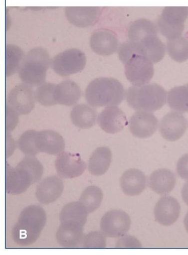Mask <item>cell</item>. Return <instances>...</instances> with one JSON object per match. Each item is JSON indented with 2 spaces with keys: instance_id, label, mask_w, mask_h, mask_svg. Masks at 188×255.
<instances>
[{
  "instance_id": "cell-8",
  "label": "cell",
  "mask_w": 188,
  "mask_h": 255,
  "mask_svg": "<svg viewBox=\"0 0 188 255\" xmlns=\"http://www.w3.org/2000/svg\"><path fill=\"white\" fill-rule=\"evenodd\" d=\"M131 225V220L128 213L122 210H113L102 218L100 228L107 237L121 238L128 232Z\"/></svg>"
},
{
  "instance_id": "cell-27",
  "label": "cell",
  "mask_w": 188,
  "mask_h": 255,
  "mask_svg": "<svg viewBox=\"0 0 188 255\" xmlns=\"http://www.w3.org/2000/svg\"><path fill=\"white\" fill-rule=\"evenodd\" d=\"M170 108L181 113H188V84L174 88L167 98Z\"/></svg>"
},
{
  "instance_id": "cell-1",
  "label": "cell",
  "mask_w": 188,
  "mask_h": 255,
  "mask_svg": "<svg viewBox=\"0 0 188 255\" xmlns=\"http://www.w3.org/2000/svg\"><path fill=\"white\" fill-rule=\"evenodd\" d=\"M45 210L38 205L26 207L13 227L11 234L14 242L22 246L31 245L39 238L46 223Z\"/></svg>"
},
{
  "instance_id": "cell-21",
  "label": "cell",
  "mask_w": 188,
  "mask_h": 255,
  "mask_svg": "<svg viewBox=\"0 0 188 255\" xmlns=\"http://www.w3.org/2000/svg\"><path fill=\"white\" fill-rule=\"evenodd\" d=\"M81 96L79 86L73 81L65 80L55 86L54 97L57 105L74 106L79 101Z\"/></svg>"
},
{
  "instance_id": "cell-34",
  "label": "cell",
  "mask_w": 188,
  "mask_h": 255,
  "mask_svg": "<svg viewBox=\"0 0 188 255\" xmlns=\"http://www.w3.org/2000/svg\"><path fill=\"white\" fill-rule=\"evenodd\" d=\"M106 237L102 232H90L83 238V247L87 249H102L107 245Z\"/></svg>"
},
{
  "instance_id": "cell-39",
  "label": "cell",
  "mask_w": 188,
  "mask_h": 255,
  "mask_svg": "<svg viewBox=\"0 0 188 255\" xmlns=\"http://www.w3.org/2000/svg\"><path fill=\"white\" fill-rule=\"evenodd\" d=\"M181 194L184 201L188 206V181L184 184Z\"/></svg>"
},
{
  "instance_id": "cell-18",
  "label": "cell",
  "mask_w": 188,
  "mask_h": 255,
  "mask_svg": "<svg viewBox=\"0 0 188 255\" xmlns=\"http://www.w3.org/2000/svg\"><path fill=\"white\" fill-rule=\"evenodd\" d=\"M64 190V184L57 176L48 177L37 187L36 196L41 204H48L55 202Z\"/></svg>"
},
{
  "instance_id": "cell-16",
  "label": "cell",
  "mask_w": 188,
  "mask_h": 255,
  "mask_svg": "<svg viewBox=\"0 0 188 255\" xmlns=\"http://www.w3.org/2000/svg\"><path fill=\"white\" fill-rule=\"evenodd\" d=\"M122 190L125 195L136 196L142 194L147 187V178L143 172L136 168L125 171L120 179Z\"/></svg>"
},
{
  "instance_id": "cell-12",
  "label": "cell",
  "mask_w": 188,
  "mask_h": 255,
  "mask_svg": "<svg viewBox=\"0 0 188 255\" xmlns=\"http://www.w3.org/2000/svg\"><path fill=\"white\" fill-rule=\"evenodd\" d=\"M159 126L157 117L153 114L139 111L131 117L129 123L130 132L140 139L148 138L154 134Z\"/></svg>"
},
{
  "instance_id": "cell-25",
  "label": "cell",
  "mask_w": 188,
  "mask_h": 255,
  "mask_svg": "<svg viewBox=\"0 0 188 255\" xmlns=\"http://www.w3.org/2000/svg\"><path fill=\"white\" fill-rule=\"evenodd\" d=\"M96 117V110L84 104L76 106L71 113L74 125L82 129H88L95 126Z\"/></svg>"
},
{
  "instance_id": "cell-6",
  "label": "cell",
  "mask_w": 188,
  "mask_h": 255,
  "mask_svg": "<svg viewBox=\"0 0 188 255\" xmlns=\"http://www.w3.org/2000/svg\"><path fill=\"white\" fill-rule=\"evenodd\" d=\"M124 64L125 76L134 86L147 84L154 75V66L152 62L144 55L132 54Z\"/></svg>"
},
{
  "instance_id": "cell-35",
  "label": "cell",
  "mask_w": 188,
  "mask_h": 255,
  "mask_svg": "<svg viewBox=\"0 0 188 255\" xmlns=\"http://www.w3.org/2000/svg\"><path fill=\"white\" fill-rule=\"evenodd\" d=\"M18 114L8 105L6 108V130L11 132L17 126Z\"/></svg>"
},
{
  "instance_id": "cell-4",
  "label": "cell",
  "mask_w": 188,
  "mask_h": 255,
  "mask_svg": "<svg viewBox=\"0 0 188 255\" xmlns=\"http://www.w3.org/2000/svg\"><path fill=\"white\" fill-rule=\"evenodd\" d=\"M51 64L47 52L42 48H35L24 58L18 72L19 78L32 87L40 86L44 84Z\"/></svg>"
},
{
  "instance_id": "cell-9",
  "label": "cell",
  "mask_w": 188,
  "mask_h": 255,
  "mask_svg": "<svg viewBox=\"0 0 188 255\" xmlns=\"http://www.w3.org/2000/svg\"><path fill=\"white\" fill-rule=\"evenodd\" d=\"M37 183L33 175L25 168L18 164L15 167L6 165L5 190L8 194H23L30 186Z\"/></svg>"
},
{
  "instance_id": "cell-14",
  "label": "cell",
  "mask_w": 188,
  "mask_h": 255,
  "mask_svg": "<svg viewBox=\"0 0 188 255\" xmlns=\"http://www.w3.org/2000/svg\"><path fill=\"white\" fill-rule=\"evenodd\" d=\"M97 123L104 132L109 134L120 132L128 124L126 115L116 106L104 109L99 115Z\"/></svg>"
},
{
  "instance_id": "cell-37",
  "label": "cell",
  "mask_w": 188,
  "mask_h": 255,
  "mask_svg": "<svg viewBox=\"0 0 188 255\" xmlns=\"http://www.w3.org/2000/svg\"><path fill=\"white\" fill-rule=\"evenodd\" d=\"M177 171L181 178L188 180V153L180 158L177 163Z\"/></svg>"
},
{
  "instance_id": "cell-28",
  "label": "cell",
  "mask_w": 188,
  "mask_h": 255,
  "mask_svg": "<svg viewBox=\"0 0 188 255\" xmlns=\"http://www.w3.org/2000/svg\"><path fill=\"white\" fill-rule=\"evenodd\" d=\"M139 43L143 46L148 57L153 64L159 63L164 58L166 47L157 35L146 38Z\"/></svg>"
},
{
  "instance_id": "cell-17",
  "label": "cell",
  "mask_w": 188,
  "mask_h": 255,
  "mask_svg": "<svg viewBox=\"0 0 188 255\" xmlns=\"http://www.w3.org/2000/svg\"><path fill=\"white\" fill-rule=\"evenodd\" d=\"M36 145L39 152L57 155L62 152L65 148L63 137L52 130L37 132Z\"/></svg>"
},
{
  "instance_id": "cell-40",
  "label": "cell",
  "mask_w": 188,
  "mask_h": 255,
  "mask_svg": "<svg viewBox=\"0 0 188 255\" xmlns=\"http://www.w3.org/2000/svg\"><path fill=\"white\" fill-rule=\"evenodd\" d=\"M184 225L185 227V229L188 233V212H187V215L184 219Z\"/></svg>"
},
{
  "instance_id": "cell-36",
  "label": "cell",
  "mask_w": 188,
  "mask_h": 255,
  "mask_svg": "<svg viewBox=\"0 0 188 255\" xmlns=\"http://www.w3.org/2000/svg\"><path fill=\"white\" fill-rule=\"evenodd\" d=\"M141 244L135 238L131 236H123L118 240L116 248H141Z\"/></svg>"
},
{
  "instance_id": "cell-26",
  "label": "cell",
  "mask_w": 188,
  "mask_h": 255,
  "mask_svg": "<svg viewBox=\"0 0 188 255\" xmlns=\"http://www.w3.org/2000/svg\"><path fill=\"white\" fill-rule=\"evenodd\" d=\"M156 35H157L156 25L145 19H139L132 23L128 31L130 41L135 42H139L146 38Z\"/></svg>"
},
{
  "instance_id": "cell-5",
  "label": "cell",
  "mask_w": 188,
  "mask_h": 255,
  "mask_svg": "<svg viewBox=\"0 0 188 255\" xmlns=\"http://www.w3.org/2000/svg\"><path fill=\"white\" fill-rule=\"evenodd\" d=\"M188 17L187 6H169L163 10L158 23V29L169 40L181 37Z\"/></svg>"
},
{
  "instance_id": "cell-7",
  "label": "cell",
  "mask_w": 188,
  "mask_h": 255,
  "mask_svg": "<svg viewBox=\"0 0 188 255\" xmlns=\"http://www.w3.org/2000/svg\"><path fill=\"white\" fill-rule=\"evenodd\" d=\"M86 61L84 53L77 49H71L55 56L51 62V68L61 77H68L81 72L85 67Z\"/></svg>"
},
{
  "instance_id": "cell-31",
  "label": "cell",
  "mask_w": 188,
  "mask_h": 255,
  "mask_svg": "<svg viewBox=\"0 0 188 255\" xmlns=\"http://www.w3.org/2000/svg\"><path fill=\"white\" fill-rule=\"evenodd\" d=\"M23 58V53L17 46L8 45L6 49L5 75L6 77L19 72Z\"/></svg>"
},
{
  "instance_id": "cell-30",
  "label": "cell",
  "mask_w": 188,
  "mask_h": 255,
  "mask_svg": "<svg viewBox=\"0 0 188 255\" xmlns=\"http://www.w3.org/2000/svg\"><path fill=\"white\" fill-rule=\"evenodd\" d=\"M167 49L171 58L178 63H184L188 59V40L185 38L169 40Z\"/></svg>"
},
{
  "instance_id": "cell-2",
  "label": "cell",
  "mask_w": 188,
  "mask_h": 255,
  "mask_svg": "<svg viewBox=\"0 0 188 255\" xmlns=\"http://www.w3.org/2000/svg\"><path fill=\"white\" fill-rule=\"evenodd\" d=\"M125 92L121 83L111 78H97L88 85L85 98L93 107L116 106L124 99Z\"/></svg>"
},
{
  "instance_id": "cell-19",
  "label": "cell",
  "mask_w": 188,
  "mask_h": 255,
  "mask_svg": "<svg viewBox=\"0 0 188 255\" xmlns=\"http://www.w3.org/2000/svg\"><path fill=\"white\" fill-rule=\"evenodd\" d=\"M177 184L175 174L170 169H159L150 175L149 185L151 189L158 195H166L172 192Z\"/></svg>"
},
{
  "instance_id": "cell-10",
  "label": "cell",
  "mask_w": 188,
  "mask_h": 255,
  "mask_svg": "<svg viewBox=\"0 0 188 255\" xmlns=\"http://www.w3.org/2000/svg\"><path fill=\"white\" fill-rule=\"evenodd\" d=\"M36 96L32 86L20 84L13 88L8 96V104L20 115L30 114L35 106Z\"/></svg>"
},
{
  "instance_id": "cell-32",
  "label": "cell",
  "mask_w": 188,
  "mask_h": 255,
  "mask_svg": "<svg viewBox=\"0 0 188 255\" xmlns=\"http://www.w3.org/2000/svg\"><path fill=\"white\" fill-rule=\"evenodd\" d=\"M37 133L36 130H27L20 135L18 140L19 149L26 155L35 156L39 153L36 145Z\"/></svg>"
},
{
  "instance_id": "cell-29",
  "label": "cell",
  "mask_w": 188,
  "mask_h": 255,
  "mask_svg": "<svg viewBox=\"0 0 188 255\" xmlns=\"http://www.w3.org/2000/svg\"><path fill=\"white\" fill-rule=\"evenodd\" d=\"M103 198V192L96 186L87 187L80 198L79 202L84 206L88 213H92L100 206Z\"/></svg>"
},
{
  "instance_id": "cell-33",
  "label": "cell",
  "mask_w": 188,
  "mask_h": 255,
  "mask_svg": "<svg viewBox=\"0 0 188 255\" xmlns=\"http://www.w3.org/2000/svg\"><path fill=\"white\" fill-rule=\"evenodd\" d=\"M55 86L56 85L51 83H45L39 86L35 92L36 101L45 107L56 105L54 97Z\"/></svg>"
},
{
  "instance_id": "cell-38",
  "label": "cell",
  "mask_w": 188,
  "mask_h": 255,
  "mask_svg": "<svg viewBox=\"0 0 188 255\" xmlns=\"http://www.w3.org/2000/svg\"><path fill=\"white\" fill-rule=\"evenodd\" d=\"M6 156L8 157L13 153L15 149V143L13 142L10 135L8 133V142H6Z\"/></svg>"
},
{
  "instance_id": "cell-13",
  "label": "cell",
  "mask_w": 188,
  "mask_h": 255,
  "mask_svg": "<svg viewBox=\"0 0 188 255\" xmlns=\"http://www.w3.org/2000/svg\"><path fill=\"white\" fill-rule=\"evenodd\" d=\"M187 128L188 123L185 117L176 112L165 115L160 124V131L164 139L172 142L182 137Z\"/></svg>"
},
{
  "instance_id": "cell-20",
  "label": "cell",
  "mask_w": 188,
  "mask_h": 255,
  "mask_svg": "<svg viewBox=\"0 0 188 255\" xmlns=\"http://www.w3.org/2000/svg\"><path fill=\"white\" fill-rule=\"evenodd\" d=\"M83 227L72 223H61L56 233L57 243L64 248L79 247L84 238Z\"/></svg>"
},
{
  "instance_id": "cell-3",
  "label": "cell",
  "mask_w": 188,
  "mask_h": 255,
  "mask_svg": "<svg viewBox=\"0 0 188 255\" xmlns=\"http://www.w3.org/2000/svg\"><path fill=\"white\" fill-rule=\"evenodd\" d=\"M129 106L135 110L153 113L166 103L167 92L157 84L130 87L126 93Z\"/></svg>"
},
{
  "instance_id": "cell-24",
  "label": "cell",
  "mask_w": 188,
  "mask_h": 255,
  "mask_svg": "<svg viewBox=\"0 0 188 255\" xmlns=\"http://www.w3.org/2000/svg\"><path fill=\"white\" fill-rule=\"evenodd\" d=\"M88 212L80 202H72L66 205L60 214L61 223H72L84 227Z\"/></svg>"
},
{
  "instance_id": "cell-15",
  "label": "cell",
  "mask_w": 188,
  "mask_h": 255,
  "mask_svg": "<svg viewBox=\"0 0 188 255\" xmlns=\"http://www.w3.org/2000/svg\"><path fill=\"white\" fill-rule=\"evenodd\" d=\"M181 206L176 198L165 196L159 199L155 208L156 221L165 226H170L175 223L179 219Z\"/></svg>"
},
{
  "instance_id": "cell-22",
  "label": "cell",
  "mask_w": 188,
  "mask_h": 255,
  "mask_svg": "<svg viewBox=\"0 0 188 255\" xmlns=\"http://www.w3.org/2000/svg\"><path fill=\"white\" fill-rule=\"evenodd\" d=\"M93 51L101 56H108L117 50L118 39L114 34L102 31L95 33L90 39Z\"/></svg>"
},
{
  "instance_id": "cell-23",
  "label": "cell",
  "mask_w": 188,
  "mask_h": 255,
  "mask_svg": "<svg viewBox=\"0 0 188 255\" xmlns=\"http://www.w3.org/2000/svg\"><path fill=\"white\" fill-rule=\"evenodd\" d=\"M112 153L107 147L96 148L89 158L88 170L90 173L96 176H101L106 173L109 168Z\"/></svg>"
},
{
  "instance_id": "cell-11",
  "label": "cell",
  "mask_w": 188,
  "mask_h": 255,
  "mask_svg": "<svg viewBox=\"0 0 188 255\" xmlns=\"http://www.w3.org/2000/svg\"><path fill=\"white\" fill-rule=\"evenodd\" d=\"M55 168L59 176L73 178L81 176L86 169V164L79 154L62 151L55 162Z\"/></svg>"
}]
</instances>
